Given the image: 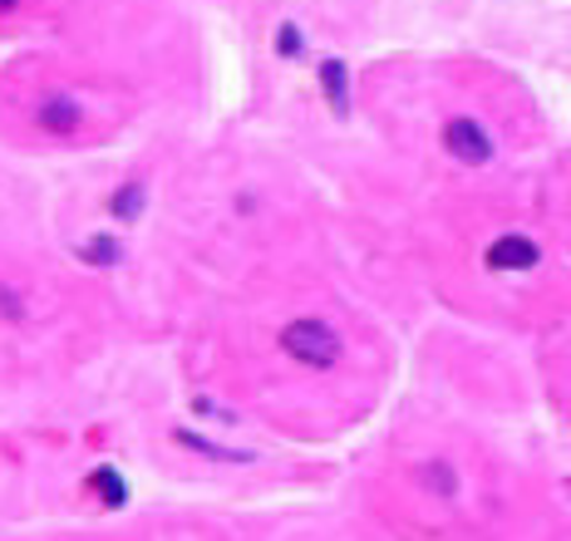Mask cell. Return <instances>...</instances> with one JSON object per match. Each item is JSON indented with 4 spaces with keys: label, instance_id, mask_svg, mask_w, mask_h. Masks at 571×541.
<instances>
[{
    "label": "cell",
    "instance_id": "1",
    "mask_svg": "<svg viewBox=\"0 0 571 541\" xmlns=\"http://www.w3.org/2000/svg\"><path fill=\"white\" fill-rule=\"evenodd\" d=\"M281 349L305 369H331V365H341V355H345L341 335L325 321H291L281 331Z\"/></svg>",
    "mask_w": 571,
    "mask_h": 541
},
{
    "label": "cell",
    "instance_id": "2",
    "mask_svg": "<svg viewBox=\"0 0 571 541\" xmlns=\"http://www.w3.org/2000/svg\"><path fill=\"white\" fill-rule=\"evenodd\" d=\"M443 148H449L459 163H468V167L493 163V153H498V143H493V138L483 133L473 119H453L449 129H443Z\"/></svg>",
    "mask_w": 571,
    "mask_h": 541
},
{
    "label": "cell",
    "instance_id": "3",
    "mask_svg": "<svg viewBox=\"0 0 571 541\" xmlns=\"http://www.w3.org/2000/svg\"><path fill=\"white\" fill-rule=\"evenodd\" d=\"M483 261H488V271H532L542 261V247L527 237H503V241H493Z\"/></svg>",
    "mask_w": 571,
    "mask_h": 541
},
{
    "label": "cell",
    "instance_id": "4",
    "mask_svg": "<svg viewBox=\"0 0 571 541\" xmlns=\"http://www.w3.org/2000/svg\"><path fill=\"white\" fill-rule=\"evenodd\" d=\"M40 123H45L50 133H74V129H79V104H69V99H50L45 109H40Z\"/></svg>",
    "mask_w": 571,
    "mask_h": 541
},
{
    "label": "cell",
    "instance_id": "5",
    "mask_svg": "<svg viewBox=\"0 0 571 541\" xmlns=\"http://www.w3.org/2000/svg\"><path fill=\"white\" fill-rule=\"evenodd\" d=\"M94 493H99L109 507H123V497H129V493H123V483H119V473H114V468H99V473H94Z\"/></svg>",
    "mask_w": 571,
    "mask_h": 541
},
{
    "label": "cell",
    "instance_id": "6",
    "mask_svg": "<svg viewBox=\"0 0 571 541\" xmlns=\"http://www.w3.org/2000/svg\"><path fill=\"white\" fill-rule=\"evenodd\" d=\"M321 84H325V94H331V104L335 109H351V99H345V69L341 65H321Z\"/></svg>",
    "mask_w": 571,
    "mask_h": 541
},
{
    "label": "cell",
    "instance_id": "7",
    "mask_svg": "<svg viewBox=\"0 0 571 541\" xmlns=\"http://www.w3.org/2000/svg\"><path fill=\"white\" fill-rule=\"evenodd\" d=\"M114 212H119L123 221H133L143 212V187H123L119 197H114Z\"/></svg>",
    "mask_w": 571,
    "mask_h": 541
},
{
    "label": "cell",
    "instance_id": "8",
    "mask_svg": "<svg viewBox=\"0 0 571 541\" xmlns=\"http://www.w3.org/2000/svg\"><path fill=\"white\" fill-rule=\"evenodd\" d=\"M79 257H84V261H104V267H109V261H119V247H114L109 237H104V241H84Z\"/></svg>",
    "mask_w": 571,
    "mask_h": 541
},
{
    "label": "cell",
    "instance_id": "9",
    "mask_svg": "<svg viewBox=\"0 0 571 541\" xmlns=\"http://www.w3.org/2000/svg\"><path fill=\"white\" fill-rule=\"evenodd\" d=\"M281 55H301V30L281 25Z\"/></svg>",
    "mask_w": 571,
    "mask_h": 541
},
{
    "label": "cell",
    "instance_id": "10",
    "mask_svg": "<svg viewBox=\"0 0 571 541\" xmlns=\"http://www.w3.org/2000/svg\"><path fill=\"white\" fill-rule=\"evenodd\" d=\"M429 477H433V487H439V493H453V487H459V477L443 473V463H429Z\"/></svg>",
    "mask_w": 571,
    "mask_h": 541
},
{
    "label": "cell",
    "instance_id": "11",
    "mask_svg": "<svg viewBox=\"0 0 571 541\" xmlns=\"http://www.w3.org/2000/svg\"><path fill=\"white\" fill-rule=\"evenodd\" d=\"M6 10H15V0H0V15H6Z\"/></svg>",
    "mask_w": 571,
    "mask_h": 541
}]
</instances>
